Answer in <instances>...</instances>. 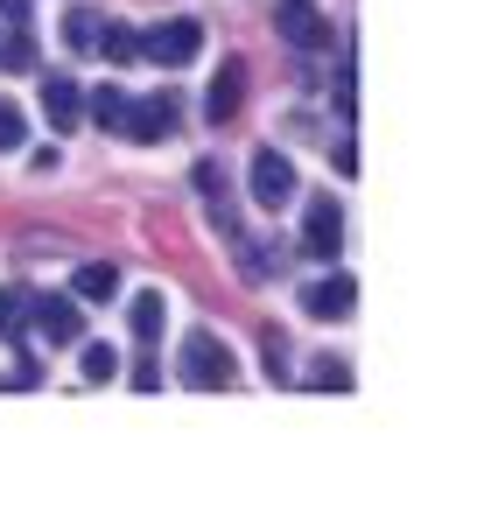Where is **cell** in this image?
Listing matches in <instances>:
<instances>
[{"mask_svg": "<svg viewBox=\"0 0 477 512\" xmlns=\"http://www.w3.org/2000/svg\"><path fill=\"white\" fill-rule=\"evenodd\" d=\"M141 57L162 64V71L197 64V57H204V22H197V15H169V22H155V29L141 36Z\"/></svg>", "mask_w": 477, "mask_h": 512, "instance_id": "6da1fadb", "label": "cell"}, {"mask_svg": "<svg viewBox=\"0 0 477 512\" xmlns=\"http://www.w3.org/2000/svg\"><path fill=\"white\" fill-rule=\"evenodd\" d=\"M22 141H29V113L15 99H0V155H15Z\"/></svg>", "mask_w": 477, "mask_h": 512, "instance_id": "2e32d148", "label": "cell"}, {"mask_svg": "<svg viewBox=\"0 0 477 512\" xmlns=\"http://www.w3.org/2000/svg\"><path fill=\"white\" fill-rule=\"evenodd\" d=\"M239 106H246V64H239V57H225V64H218V78H211V92H204V113H211V127H225Z\"/></svg>", "mask_w": 477, "mask_h": 512, "instance_id": "ba28073f", "label": "cell"}, {"mask_svg": "<svg viewBox=\"0 0 477 512\" xmlns=\"http://www.w3.org/2000/svg\"><path fill=\"white\" fill-rule=\"evenodd\" d=\"M183 386H197V393H211V386H232V344L225 337H211V330H190L183 337Z\"/></svg>", "mask_w": 477, "mask_h": 512, "instance_id": "7a4b0ae2", "label": "cell"}, {"mask_svg": "<svg viewBox=\"0 0 477 512\" xmlns=\"http://www.w3.org/2000/svg\"><path fill=\"white\" fill-rule=\"evenodd\" d=\"M260 351H267V358H260V365H267V379H288V337H281V330H267V337H260Z\"/></svg>", "mask_w": 477, "mask_h": 512, "instance_id": "d6986e66", "label": "cell"}, {"mask_svg": "<svg viewBox=\"0 0 477 512\" xmlns=\"http://www.w3.org/2000/svg\"><path fill=\"white\" fill-rule=\"evenodd\" d=\"M29 8H36V0H0V15H8V22H29Z\"/></svg>", "mask_w": 477, "mask_h": 512, "instance_id": "603a6c76", "label": "cell"}, {"mask_svg": "<svg viewBox=\"0 0 477 512\" xmlns=\"http://www.w3.org/2000/svg\"><path fill=\"white\" fill-rule=\"evenodd\" d=\"M43 113H50V127H57V134H71V127L85 120L78 85H71V78H43Z\"/></svg>", "mask_w": 477, "mask_h": 512, "instance_id": "30bf717a", "label": "cell"}, {"mask_svg": "<svg viewBox=\"0 0 477 512\" xmlns=\"http://www.w3.org/2000/svg\"><path fill=\"white\" fill-rule=\"evenodd\" d=\"M78 372H85V379L99 386V379H113V372H120V351H113V344H85V358H78Z\"/></svg>", "mask_w": 477, "mask_h": 512, "instance_id": "e0dca14e", "label": "cell"}, {"mask_svg": "<svg viewBox=\"0 0 477 512\" xmlns=\"http://www.w3.org/2000/svg\"><path fill=\"white\" fill-rule=\"evenodd\" d=\"M29 323V295L22 288H0V337H15Z\"/></svg>", "mask_w": 477, "mask_h": 512, "instance_id": "ac0fdd59", "label": "cell"}, {"mask_svg": "<svg viewBox=\"0 0 477 512\" xmlns=\"http://www.w3.org/2000/svg\"><path fill=\"white\" fill-rule=\"evenodd\" d=\"M71 295H78V302H113V295H120V267H113V260H85V267L71 274Z\"/></svg>", "mask_w": 477, "mask_h": 512, "instance_id": "8fae6325", "label": "cell"}, {"mask_svg": "<svg viewBox=\"0 0 477 512\" xmlns=\"http://www.w3.org/2000/svg\"><path fill=\"white\" fill-rule=\"evenodd\" d=\"M246 183H253V204H260V211H288V204H295V190H302V183H295V162H288V155H274V148H260V155H253Z\"/></svg>", "mask_w": 477, "mask_h": 512, "instance_id": "277c9868", "label": "cell"}, {"mask_svg": "<svg viewBox=\"0 0 477 512\" xmlns=\"http://www.w3.org/2000/svg\"><path fill=\"white\" fill-rule=\"evenodd\" d=\"M29 323H36L50 344H78V337H85V309H78L71 295H36V302H29Z\"/></svg>", "mask_w": 477, "mask_h": 512, "instance_id": "52a82bcc", "label": "cell"}, {"mask_svg": "<svg viewBox=\"0 0 477 512\" xmlns=\"http://www.w3.org/2000/svg\"><path fill=\"white\" fill-rule=\"evenodd\" d=\"M127 379H134V386H141V393H155V386H162V365H155V358H141V365H134V372H127Z\"/></svg>", "mask_w": 477, "mask_h": 512, "instance_id": "44dd1931", "label": "cell"}, {"mask_svg": "<svg viewBox=\"0 0 477 512\" xmlns=\"http://www.w3.org/2000/svg\"><path fill=\"white\" fill-rule=\"evenodd\" d=\"M274 36H281L288 50H302V57L330 50V22L309 8V0H274Z\"/></svg>", "mask_w": 477, "mask_h": 512, "instance_id": "8992f818", "label": "cell"}, {"mask_svg": "<svg viewBox=\"0 0 477 512\" xmlns=\"http://www.w3.org/2000/svg\"><path fill=\"white\" fill-rule=\"evenodd\" d=\"M176 120H183L176 92H148V99H127L120 134H127V141H141V148H155V141H169V134H176Z\"/></svg>", "mask_w": 477, "mask_h": 512, "instance_id": "3957f363", "label": "cell"}, {"mask_svg": "<svg viewBox=\"0 0 477 512\" xmlns=\"http://www.w3.org/2000/svg\"><path fill=\"white\" fill-rule=\"evenodd\" d=\"M92 57H106V64H134V57H141V36H134L127 22H106V29H99V50H92Z\"/></svg>", "mask_w": 477, "mask_h": 512, "instance_id": "5bb4252c", "label": "cell"}, {"mask_svg": "<svg viewBox=\"0 0 477 512\" xmlns=\"http://www.w3.org/2000/svg\"><path fill=\"white\" fill-rule=\"evenodd\" d=\"M99 29H106V15H92V8H71V15H64V43H71L78 57L99 50Z\"/></svg>", "mask_w": 477, "mask_h": 512, "instance_id": "4fadbf2b", "label": "cell"}, {"mask_svg": "<svg viewBox=\"0 0 477 512\" xmlns=\"http://www.w3.org/2000/svg\"><path fill=\"white\" fill-rule=\"evenodd\" d=\"M309 379H316V386H337V393H344V386H351V372H344V365H330V358H323V365H316V372H309Z\"/></svg>", "mask_w": 477, "mask_h": 512, "instance_id": "7402d4cb", "label": "cell"}, {"mask_svg": "<svg viewBox=\"0 0 477 512\" xmlns=\"http://www.w3.org/2000/svg\"><path fill=\"white\" fill-rule=\"evenodd\" d=\"M127 323H134V337H141V344H155V337H162V323H169V302H162V288H141V295L127 302Z\"/></svg>", "mask_w": 477, "mask_h": 512, "instance_id": "7c38bea8", "label": "cell"}, {"mask_svg": "<svg viewBox=\"0 0 477 512\" xmlns=\"http://www.w3.org/2000/svg\"><path fill=\"white\" fill-rule=\"evenodd\" d=\"M190 183H197V190H204V197H225V169H218V162H211V155H204V162H197V169H190Z\"/></svg>", "mask_w": 477, "mask_h": 512, "instance_id": "ffe728a7", "label": "cell"}, {"mask_svg": "<svg viewBox=\"0 0 477 512\" xmlns=\"http://www.w3.org/2000/svg\"><path fill=\"white\" fill-rule=\"evenodd\" d=\"M0 50H8V36H0Z\"/></svg>", "mask_w": 477, "mask_h": 512, "instance_id": "cb8c5ba5", "label": "cell"}, {"mask_svg": "<svg viewBox=\"0 0 477 512\" xmlns=\"http://www.w3.org/2000/svg\"><path fill=\"white\" fill-rule=\"evenodd\" d=\"M302 309H309L316 323H344V316L358 309V281H351V274H330V281H316V288L302 295Z\"/></svg>", "mask_w": 477, "mask_h": 512, "instance_id": "9c48e42d", "label": "cell"}, {"mask_svg": "<svg viewBox=\"0 0 477 512\" xmlns=\"http://www.w3.org/2000/svg\"><path fill=\"white\" fill-rule=\"evenodd\" d=\"M85 113H92V120H99V127H106V134H120V113H127V92H120V85H99V92H92V106H85Z\"/></svg>", "mask_w": 477, "mask_h": 512, "instance_id": "9a60e30c", "label": "cell"}, {"mask_svg": "<svg viewBox=\"0 0 477 512\" xmlns=\"http://www.w3.org/2000/svg\"><path fill=\"white\" fill-rule=\"evenodd\" d=\"M337 246H344V211H337V197H309V204H302V239H295V253L337 260Z\"/></svg>", "mask_w": 477, "mask_h": 512, "instance_id": "5b68a950", "label": "cell"}]
</instances>
